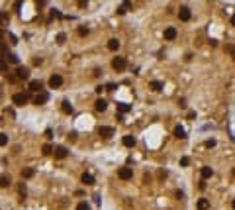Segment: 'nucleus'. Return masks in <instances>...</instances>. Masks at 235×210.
Here are the masks:
<instances>
[{"label": "nucleus", "instance_id": "obj_20", "mask_svg": "<svg viewBox=\"0 0 235 210\" xmlns=\"http://www.w3.org/2000/svg\"><path fill=\"white\" fill-rule=\"evenodd\" d=\"M35 175V171L32 169V167H26V169H22V177H24V179H32Z\"/></svg>", "mask_w": 235, "mask_h": 210}, {"label": "nucleus", "instance_id": "obj_13", "mask_svg": "<svg viewBox=\"0 0 235 210\" xmlns=\"http://www.w3.org/2000/svg\"><path fill=\"white\" fill-rule=\"evenodd\" d=\"M174 137H178V140H186V130L182 126H176L174 128Z\"/></svg>", "mask_w": 235, "mask_h": 210}, {"label": "nucleus", "instance_id": "obj_30", "mask_svg": "<svg viewBox=\"0 0 235 210\" xmlns=\"http://www.w3.org/2000/svg\"><path fill=\"white\" fill-rule=\"evenodd\" d=\"M116 89H118V85H116V83H108V85H106V90H110V92H114Z\"/></svg>", "mask_w": 235, "mask_h": 210}, {"label": "nucleus", "instance_id": "obj_39", "mask_svg": "<svg viewBox=\"0 0 235 210\" xmlns=\"http://www.w3.org/2000/svg\"><path fill=\"white\" fill-rule=\"evenodd\" d=\"M41 63H43V59H41V57H35V59H33V65H35V67H39Z\"/></svg>", "mask_w": 235, "mask_h": 210}, {"label": "nucleus", "instance_id": "obj_8", "mask_svg": "<svg viewBox=\"0 0 235 210\" xmlns=\"http://www.w3.org/2000/svg\"><path fill=\"white\" fill-rule=\"evenodd\" d=\"M41 89H43V83L41 81H29V85H28V90L29 92H41Z\"/></svg>", "mask_w": 235, "mask_h": 210}, {"label": "nucleus", "instance_id": "obj_27", "mask_svg": "<svg viewBox=\"0 0 235 210\" xmlns=\"http://www.w3.org/2000/svg\"><path fill=\"white\" fill-rule=\"evenodd\" d=\"M118 110H120V112H129V110H131V106L122 102V104H118Z\"/></svg>", "mask_w": 235, "mask_h": 210}, {"label": "nucleus", "instance_id": "obj_42", "mask_svg": "<svg viewBox=\"0 0 235 210\" xmlns=\"http://www.w3.org/2000/svg\"><path fill=\"white\" fill-rule=\"evenodd\" d=\"M159 179H167V171H159Z\"/></svg>", "mask_w": 235, "mask_h": 210}, {"label": "nucleus", "instance_id": "obj_19", "mask_svg": "<svg viewBox=\"0 0 235 210\" xmlns=\"http://www.w3.org/2000/svg\"><path fill=\"white\" fill-rule=\"evenodd\" d=\"M4 59L8 61V63H12V65H18V63H20L18 55H14V53H6V55H4Z\"/></svg>", "mask_w": 235, "mask_h": 210}, {"label": "nucleus", "instance_id": "obj_9", "mask_svg": "<svg viewBox=\"0 0 235 210\" xmlns=\"http://www.w3.org/2000/svg\"><path fill=\"white\" fill-rule=\"evenodd\" d=\"M53 155H55L57 159H65V157L69 155V149H67V147H63V146H57L55 151H53Z\"/></svg>", "mask_w": 235, "mask_h": 210}, {"label": "nucleus", "instance_id": "obj_49", "mask_svg": "<svg viewBox=\"0 0 235 210\" xmlns=\"http://www.w3.org/2000/svg\"><path fill=\"white\" fill-rule=\"evenodd\" d=\"M233 210H235V200H233Z\"/></svg>", "mask_w": 235, "mask_h": 210}, {"label": "nucleus", "instance_id": "obj_5", "mask_svg": "<svg viewBox=\"0 0 235 210\" xmlns=\"http://www.w3.org/2000/svg\"><path fill=\"white\" fill-rule=\"evenodd\" d=\"M98 134H100V137H104V140H110V137L114 136V128H110V126H100V128H98Z\"/></svg>", "mask_w": 235, "mask_h": 210}, {"label": "nucleus", "instance_id": "obj_3", "mask_svg": "<svg viewBox=\"0 0 235 210\" xmlns=\"http://www.w3.org/2000/svg\"><path fill=\"white\" fill-rule=\"evenodd\" d=\"M47 100H49V92L41 90V92H38V95L33 96V104H38V106H39V104H45Z\"/></svg>", "mask_w": 235, "mask_h": 210}, {"label": "nucleus", "instance_id": "obj_37", "mask_svg": "<svg viewBox=\"0 0 235 210\" xmlns=\"http://www.w3.org/2000/svg\"><path fill=\"white\" fill-rule=\"evenodd\" d=\"M188 163H190L188 157H182V159H180V165H182V167H188Z\"/></svg>", "mask_w": 235, "mask_h": 210}, {"label": "nucleus", "instance_id": "obj_22", "mask_svg": "<svg viewBox=\"0 0 235 210\" xmlns=\"http://www.w3.org/2000/svg\"><path fill=\"white\" fill-rule=\"evenodd\" d=\"M163 89H165V85L161 83V81H153V83H151V90H155V92H161Z\"/></svg>", "mask_w": 235, "mask_h": 210}, {"label": "nucleus", "instance_id": "obj_21", "mask_svg": "<svg viewBox=\"0 0 235 210\" xmlns=\"http://www.w3.org/2000/svg\"><path fill=\"white\" fill-rule=\"evenodd\" d=\"M80 181H82L84 185H94V177L90 175V173H84V175L80 177Z\"/></svg>", "mask_w": 235, "mask_h": 210}, {"label": "nucleus", "instance_id": "obj_29", "mask_svg": "<svg viewBox=\"0 0 235 210\" xmlns=\"http://www.w3.org/2000/svg\"><path fill=\"white\" fill-rule=\"evenodd\" d=\"M77 210H90V206H88L86 202H78V204H77Z\"/></svg>", "mask_w": 235, "mask_h": 210}, {"label": "nucleus", "instance_id": "obj_25", "mask_svg": "<svg viewBox=\"0 0 235 210\" xmlns=\"http://www.w3.org/2000/svg\"><path fill=\"white\" fill-rule=\"evenodd\" d=\"M0 71H2V73H6V75H8V61H6L4 57H2V59H0Z\"/></svg>", "mask_w": 235, "mask_h": 210}, {"label": "nucleus", "instance_id": "obj_47", "mask_svg": "<svg viewBox=\"0 0 235 210\" xmlns=\"http://www.w3.org/2000/svg\"><path fill=\"white\" fill-rule=\"evenodd\" d=\"M231 57H233V61H235V51H233V53H231Z\"/></svg>", "mask_w": 235, "mask_h": 210}, {"label": "nucleus", "instance_id": "obj_14", "mask_svg": "<svg viewBox=\"0 0 235 210\" xmlns=\"http://www.w3.org/2000/svg\"><path fill=\"white\" fill-rule=\"evenodd\" d=\"M108 49H110V51H118V49H120V39L112 38V39L108 41Z\"/></svg>", "mask_w": 235, "mask_h": 210}, {"label": "nucleus", "instance_id": "obj_31", "mask_svg": "<svg viewBox=\"0 0 235 210\" xmlns=\"http://www.w3.org/2000/svg\"><path fill=\"white\" fill-rule=\"evenodd\" d=\"M77 137H78V134H77V132H71V134L67 136V140H69V141H77Z\"/></svg>", "mask_w": 235, "mask_h": 210}, {"label": "nucleus", "instance_id": "obj_26", "mask_svg": "<svg viewBox=\"0 0 235 210\" xmlns=\"http://www.w3.org/2000/svg\"><path fill=\"white\" fill-rule=\"evenodd\" d=\"M4 146H8V136L0 134V147H4Z\"/></svg>", "mask_w": 235, "mask_h": 210}, {"label": "nucleus", "instance_id": "obj_12", "mask_svg": "<svg viewBox=\"0 0 235 210\" xmlns=\"http://www.w3.org/2000/svg\"><path fill=\"white\" fill-rule=\"evenodd\" d=\"M94 108H96V110H98V112H104V110H106V108H108V102H106V100H104V98H98V100H96V102H94Z\"/></svg>", "mask_w": 235, "mask_h": 210}, {"label": "nucleus", "instance_id": "obj_17", "mask_svg": "<svg viewBox=\"0 0 235 210\" xmlns=\"http://www.w3.org/2000/svg\"><path fill=\"white\" fill-rule=\"evenodd\" d=\"M61 110H63L65 114H72V112H75V110H72V106H71V102H69V100H63V102H61Z\"/></svg>", "mask_w": 235, "mask_h": 210}, {"label": "nucleus", "instance_id": "obj_40", "mask_svg": "<svg viewBox=\"0 0 235 210\" xmlns=\"http://www.w3.org/2000/svg\"><path fill=\"white\" fill-rule=\"evenodd\" d=\"M102 90H106V86H104V85H100V86H96V92H98V95H102Z\"/></svg>", "mask_w": 235, "mask_h": 210}, {"label": "nucleus", "instance_id": "obj_15", "mask_svg": "<svg viewBox=\"0 0 235 210\" xmlns=\"http://www.w3.org/2000/svg\"><path fill=\"white\" fill-rule=\"evenodd\" d=\"M10 185H12V181H10L8 175H2V177H0V189H8Z\"/></svg>", "mask_w": 235, "mask_h": 210}, {"label": "nucleus", "instance_id": "obj_33", "mask_svg": "<svg viewBox=\"0 0 235 210\" xmlns=\"http://www.w3.org/2000/svg\"><path fill=\"white\" fill-rule=\"evenodd\" d=\"M65 41H67V35H65V33H59V35H57V43H65Z\"/></svg>", "mask_w": 235, "mask_h": 210}, {"label": "nucleus", "instance_id": "obj_2", "mask_svg": "<svg viewBox=\"0 0 235 210\" xmlns=\"http://www.w3.org/2000/svg\"><path fill=\"white\" fill-rule=\"evenodd\" d=\"M112 67L114 71H123L128 67V61H126V57H120V55H116L114 59H112Z\"/></svg>", "mask_w": 235, "mask_h": 210}, {"label": "nucleus", "instance_id": "obj_48", "mask_svg": "<svg viewBox=\"0 0 235 210\" xmlns=\"http://www.w3.org/2000/svg\"><path fill=\"white\" fill-rule=\"evenodd\" d=\"M233 177H235V167H233Z\"/></svg>", "mask_w": 235, "mask_h": 210}, {"label": "nucleus", "instance_id": "obj_10", "mask_svg": "<svg viewBox=\"0 0 235 210\" xmlns=\"http://www.w3.org/2000/svg\"><path fill=\"white\" fill-rule=\"evenodd\" d=\"M16 77L22 79V81H28V79H29V69L28 67H18L16 69Z\"/></svg>", "mask_w": 235, "mask_h": 210}, {"label": "nucleus", "instance_id": "obj_34", "mask_svg": "<svg viewBox=\"0 0 235 210\" xmlns=\"http://www.w3.org/2000/svg\"><path fill=\"white\" fill-rule=\"evenodd\" d=\"M26 185H20V194H22V202H24V197H26Z\"/></svg>", "mask_w": 235, "mask_h": 210}, {"label": "nucleus", "instance_id": "obj_16", "mask_svg": "<svg viewBox=\"0 0 235 210\" xmlns=\"http://www.w3.org/2000/svg\"><path fill=\"white\" fill-rule=\"evenodd\" d=\"M174 38H176V30H174V28H167V30H165V39L172 41Z\"/></svg>", "mask_w": 235, "mask_h": 210}, {"label": "nucleus", "instance_id": "obj_28", "mask_svg": "<svg viewBox=\"0 0 235 210\" xmlns=\"http://www.w3.org/2000/svg\"><path fill=\"white\" fill-rule=\"evenodd\" d=\"M88 32H90V30H88L86 26H80V28H78V35H82V38H84V35H88Z\"/></svg>", "mask_w": 235, "mask_h": 210}, {"label": "nucleus", "instance_id": "obj_32", "mask_svg": "<svg viewBox=\"0 0 235 210\" xmlns=\"http://www.w3.org/2000/svg\"><path fill=\"white\" fill-rule=\"evenodd\" d=\"M51 18H63V14L55 8V10H51Z\"/></svg>", "mask_w": 235, "mask_h": 210}, {"label": "nucleus", "instance_id": "obj_4", "mask_svg": "<svg viewBox=\"0 0 235 210\" xmlns=\"http://www.w3.org/2000/svg\"><path fill=\"white\" fill-rule=\"evenodd\" d=\"M118 177H120L122 181H129L131 177H133V169H129V167H122L120 171H118Z\"/></svg>", "mask_w": 235, "mask_h": 210}, {"label": "nucleus", "instance_id": "obj_38", "mask_svg": "<svg viewBox=\"0 0 235 210\" xmlns=\"http://www.w3.org/2000/svg\"><path fill=\"white\" fill-rule=\"evenodd\" d=\"M206 147H216V140H208L206 141Z\"/></svg>", "mask_w": 235, "mask_h": 210}, {"label": "nucleus", "instance_id": "obj_35", "mask_svg": "<svg viewBox=\"0 0 235 210\" xmlns=\"http://www.w3.org/2000/svg\"><path fill=\"white\" fill-rule=\"evenodd\" d=\"M6 77H8V83H16V81H18V77H16V75H12V73H8Z\"/></svg>", "mask_w": 235, "mask_h": 210}, {"label": "nucleus", "instance_id": "obj_11", "mask_svg": "<svg viewBox=\"0 0 235 210\" xmlns=\"http://www.w3.org/2000/svg\"><path fill=\"white\" fill-rule=\"evenodd\" d=\"M123 146H126V147H133L135 146V143H137V140H135V137L133 136H131V134H128V136H123Z\"/></svg>", "mask_w": 235, "mask_h": 210}, {"label": "nucleus", "instance_id": "obj_36", "mask_svg": "<svg viewBox=\"0 0 235 210\" xmlns=\"http://www.w3.org/2000/svg\"><path fill=\"white\" fill-rule=\"evenodd\" d=\"M225 51H227V53H233V51H235L233 43H227V45H225Z\"/></svg>", "mask_w": 235, "mask_h": 210}, {"label": "nucleus", "instance_id": "obj_18", "mask_svg": "<svg viewBox=\"0 0 235 210\" xmlns=\"http://www.w3.org/2000/svg\"><path fill=\"white\" fill-rule=\"evenodd\" d=\"M196 208L198 210H208L210 208V200L208 198H200V200H198V204H196Z\"/></svg>", "mask_w": 235, "mask_h": 210}, {"label": "nucleus", "instance_id": "obj_7", "mask_svg": "<svg viewBox=\"0 0 235 210\" xmlns=\"http://www.w3.org/2000/svg\"><path fill=\"white\" fill-rule=\"evenodd\" d=\"M190 16H192V14H190V8H188V6H180V10H178V18H180L182 22H188Z\"/></svg>", "mask_w": 235, "mask_h": 210}, {"label": "nucleus", "instance_id": "obj_41", "mask_svg": "<svg viewBox=\"0 0 235 210\" xmlns=\"http://www.w3.org/2000/svg\"><path fill=\"white\" fill-rule=\"evenodd\" d=\"M198 189H200V191L206 189V181H200V183H198Z\"/></svg>", "mask_w": 235, "mask_h": 210}, {"label": "nucleus", "instance_id": "obj_24", "mask_svg": "<svg viewBox=\"0 0 235 210\" xmlns=\"http://www.w3.org/2000/svg\"><path fill=\"white\" fill-rule=\"evenodd\" d=\"M53 151H55V149H53V147H51V146H49V143H45V146H43V147H41V153H43V155H51V153H53Z\"/></svg>", "mask_w": 235, "mask_h": 210}, {"label": "nucleus", "instance_id": "obj_45", "mask_svg": "<svg viewBox=\"0 0 235 210\" xmlns=\"http://www.w3.org/2000/svg\"><path fill=\"white\" fill-rule=\"evenodd\" d=\"M231 26L235 28V14H233V16H231Z\"/></svg>", "mask_w": 235, "mask_h": 210}, {"label": "nucleus", "instance_id": "obj_23", "mask_svg": "<svg viewBox=\"0 0 235 210\" xmlns=\"http://www.w3.org/2000/svg\"><path fill=\"white\" fill-rule=\"evenodd\" d=\"M212 175H214V171H212V167H202V181L210 179Z\"/></svg>", "mask_w": 235, "mask_h": 210}, {"label": "nucleus", "instance_id": "obj_44", "mask_svg": "<svg viewBox=\"0 0 235 210\" xmlns=\"http://www.w3.org/2000/svg\"><path fill=\"white\" fill-rule=\"evenodd\" d=\"M0 53H2V55H6V45H4V43L0 45Z\"/></svg>", "mask_w": 235, "mask_h": 210}, {"label": "nucleus", "instance_id": "obj_46", "mask_svg": "<svg viewBox=\"0 0 235 210\" xmlns=\"http://www.w3.org/2000/svg\"><path fill=\"white\" fill-rule=\"evenodd\" d=\"M2 35H4V32H2V30H0V39H2Z\"/></svg>", "mask_w": 235, "mask_h": 210}, {"label": "nucleus", "instance_id": "obj_43", "mask_svg": "<svg viewBox=\"0 0 235 210\" xmlns=\"http://www.w3.org/2000/svg\"><path fill=\"white\" fill-rule=\"evenodd\" d=\"M196 118V112H188V120H194Z\"/></svg>", "mask_w": 235, "mask_h": 210}, {"label": "nucleus", "instance_id": "obj_6", "mask_svg": "<svg viewBox=\"0 0 235 210\" xmlns=\"http://www.w3.org/2000/svg\"><path fill=\"white\" fill-rule=\"evenodd\" d=\"M61 85H63V77L61 75H51V79H49V86L51 89H59Z\"/></svg>", "mask_w": 235, "mask_h": 210}, {"label": "nucleus", "instance_id": "obj_1", "mask_svg": "<svg viewBox=\"0 0 235 210\" xmlns=\"http://www.w3.org/2000/svg\"><path fill=\"white\" fill-rule=\"evenodd\" d=\"M29 98H32L29 90H28V92H16V95L12 96V102L16 104V106H26V104L29 102Z\"/></svg>", "mask_w": 235, "mask_h": 210}]
</instances>
